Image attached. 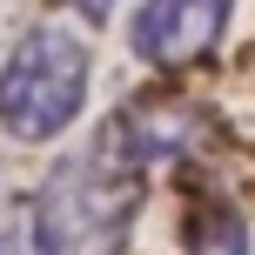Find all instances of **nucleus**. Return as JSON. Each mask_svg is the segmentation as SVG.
<instances>
[{"mask_svg":"<svg viewBox=\"0 0 255 255\" xmlns=\"http://www.w3.org/2000/svg\"><path fill=\"white\" fill-rule=\"evenodd\" d=\"M148 195V168L108 128L94 148L54 161V175L27 202V249L34 255H128Z\"/></svg>","mask_w":255,"mask_h":255,"instance_id":"obj_1","label":"nucleus"},{"mask_svg":"<svg viewBox=\"0 0 255 255\" xmlns=\"http://www.w3.org/2000/svg\"><path fill=\"white\" fill-rule=\"evenodd\" d=\"M88 74H94V54L67 20L27 27L13 54L0 61V128L27 148L67 134L88 108Z\"/></svg>","mask_w":255,"mask_h":255,"instance_id":"obj_2","label":"nucleus"},{"mask_svg":"<svg viewBox=\"0 0 255 255\" xmlns=\"http://www.w3.org/2000/svg\"><path fill=\"white\" fill-rule=\"evenodd\" d=\"M229 13H235V0H141L134 20H128V47L148 67L175 74V67H195L222 47Z\"/></svg>","mask_w":255,"mask_h":255,"instance_id":"obj_3","label":"nucleus"},{"mask_svg":"<svg viewBox=\"0 0 255 255\" xmlns=\"http://www.w3.org/2000/svg\"><path fill=\"white\" fill-rule=\"evenodd\" d=\"M249 222L229 195H202L188 208V255H249Z\"/></svg>","mask_w":255,"mask_h":255,"instance_id":"obj_4","label":"nucleus"},{"mask_svg":"<svg viewBox=\"0 0 255 255\" xmlns=\"http://www.w3.org/2000/svg\"><path fill=\"white\" fill-rule=\"evenodd\" d=\"M20 242H27V222L13 215V195L0 188V255H20Z\"/></svg>","mask_w":255,"mask_h":255,"instance_id":"obj_5","label":"nucleus"}]
</instances>
